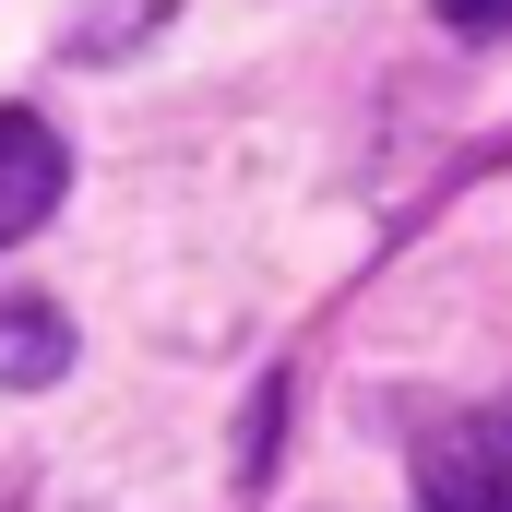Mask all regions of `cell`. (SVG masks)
Wrapping results in <instances>:
<instances>
[{"instance_id": "obj_3", "label": "cell", "mask_w": 512, "mask_h": 512, "mask_svg": "<svg viewBox=\"0 0 512 512\" xmlns=\"http://www.w3.org/2000/svg\"><path fill=\"white\" fill-rule=\"evenodd\" d=\"M60 370H72V322L48 298H0V382L36 393V382H60Z\"/></svg>"}, {"instance_id": "obj_4", "label": "cell", "mask_w": 512, "mask_h": 512, "mask_svg": "<svg viewBox=\"0 0 512 512\" xmlns=\"http://www.w3.org/2000/svg\"><path fill=\"white\" fill-rule=\"evenodd\" d=\"M167 12H179V0H72V48H84V60H131Z\"/></svg>"}, {"instance_id": "obj_5", "label": "cell", "mask_w": 512, "mask_h": 512, "mask_svg": "<svg viewBox=\"0 0 512 512\" xmlns=\"http://www.w3.org/2000/svg\"><path fill=\"white\" fill-rule=\"evenodd\" d=\"M441 24H512V0H441Z\"/></svg>"}, {"instance_id": "obj_2", "label": "cell", "mask_w": 512, "mask_h": 512, "mask_svg": "<svg viewBox=\"0 0 512 512\" xmlns=\"http://www.w3.org/2000/svg\"><path fill=\"white\" fill-rule=\"evenodd\" d=\"M60 191H72L60 131L36 120V108H0V251H12V239H36V227L60 215Z\"/></svg>"}, {"instance_id": "obj_1", "label": "cell", "mask_w": 512, "mask_h": 512, "mask_svg": "<svg viewBox=\"0 0 512 512\" xmlns=\"http://www.w3.org/2000/svg\"><path fill=\"white\" fill-rule=\"evenodd\" d=\"M417 512H512V405L417 429Z\"/></svg>"}]
</instances>
